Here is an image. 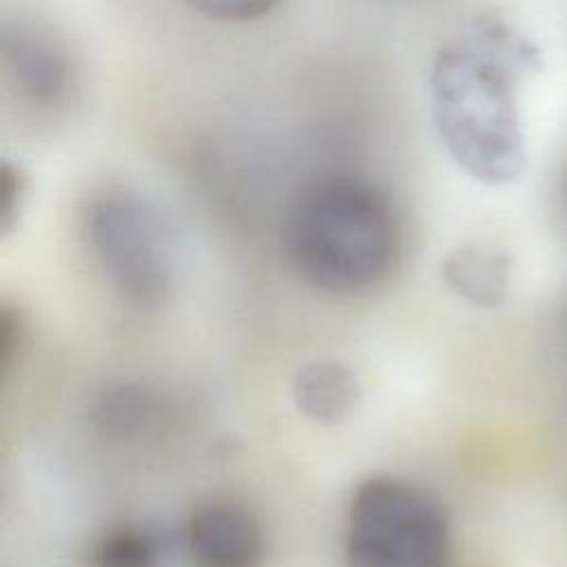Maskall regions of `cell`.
I'll return each instance as SVG.
<instances>
[{"mask_svg": "<svg viewBox=\"0 0 567 567\" xmlns=\"http://www.w3.org/2000/svg\"><path fill=\"white\" fill-rule=\"evenodd\" d=\"M543 69L540 49L507 20L478 13L430 62L434 133L470 179L514 184L527 166L518 86Z\"/></svg>", "mask_w": 567, "mask_h": 567, "instance_id": "cell-1", "label": "cell"}, {"mask_svg": "<svg viewBox=\"0 0 567 567\" xmlns=\"http://www.w3.org/2000/svg\"><path fill=\"white\" fill-rule=\"evenodd\" d=\"M281 248L303 284L354 297L379 288L394 272L403 226L379 182L332 171L308 179L292 195L284 215Z\"/></svg>", "mask_w": 567, "mask_h": 567, "instance_id": "cell-2", "label": "cell"}, {"mask_svg": "<svg viewBox=\"0 0 567 567\" xmlns=\"http://www.w3.org/2000/svg\"><path fill=\"white\" fill-rule=\"evenodd\" d=\"M82 244L106 286L137 310L164 308L179 284L177 237L166 213L126 184L93 188L80 206Z\"/></svg>", "mask_w": 567, "mask_h": 567, "instance_id": "cell-3", "label": "cell"}, {"mask_svg": "<svg viewBox=\"0 0 567 567\" xmlns=\"http://www.w3.org/2000/svg\"><path fill=\"white\" fill-rule=\"evenodd\" d=\"M346 567H454V532L443 501L394 474H372L350 494Z\"/></svg>", "mask_w": 567, "mask_h": 567, "instance_id": "cell-4", "label": "cell"}, {"mask_svg": "<svg viewBox=\"0 0 567 567\" xmlns=\"http://www.w3.org/2000/svg\"><path fill=\"white\" fill-rule=\"evenodd\" d=\"M0 71L11 95L38 113L62 111L78 93V62L69 44L27 18L2 22Z\"/></svg>", "mask_w": 567, "mask_h": 567, "instance_id": "cell-5", "label": "cell"}, {"mask_svg": "<svg viewBox=\"0 0 567 567\" xmlns=\"http://www.w3.org/2000/svg\"><path fill=\"white\" fill-rule=\"evenodd\" d=\"M184 549L193 567H261L266 534L250 507L210 498L188 514Z\"/></svg>", "mask_w": 567, "mask_h": 567, "instance_id": "cell-6", "label": "cell"}, {"mask_svg": "<svg viewBox=\"0 0 567 567\" xmlns=\"http://www.w3.org/2000/svg\"><path fill=\"white\" fill-rule=\"evenodd\" d=\"M439 270L445 288L478 310H498L512 292L514 259L489 244L472 241L447 250Z\"/></svg>", "mask_w": 567, "mask_h": 567, "instance_id": "cell-7", "label": "cell"}, {"mask_svg": "<svg viewBox=\"0 0 567 567\" xmlns=\"http://www.w3.org/2000/svg\"><path fill=\"white\" fill-rule=\"evenodd\" d=\"M292 403L317 425H339L348 421L361 403V383L354 370L332 357L306 361L290 383Z\"/></svg>", "mask_w": 567, "mask_h": 567, "instance_id": "cell-8", "label": "cell"}, {"mask_svg": "<svg viewBox=\"0 0 567 567\" xmlns=\"http://www.w3.org/2000/svg\"><path fill=\"white\" fill-rule=\"evenodd\" d=\"M162 558L159 536L137 523L111 525L89 547V567H159Z\"/></svg>", "mask_w": 567, "mask_h": 567, "instance_id": "cell-9", "label": "cell"}, {"mask_svg": "<svg viewBox=\"0 0 567 567\" xmlns=\"http://www.w3.org/2000/svg\"><path fill=\"white\" fill-rule=\"evenodd\" d=\"M95 416L109 434H133L148 419V396L137 385L106 388L97 399Z\"/></svg>", "mask_w": 567, "mask_h": 567, "instance_id": "cell-10", "label": "cell"}, {"mask_svg": "<svg viewBox=\"0 0 567 567\" xmlns=\"http://www.w3.org/2000/svg\"><path fill=\"white\" fill-rule=\"evenodd\" d=\"M195 13L213 22L246 24L270 16L281 0H182Z\"/></svg>", "mask_w": 567, "mask_h": 567, "instance_id": "cell-11", "label": "cell"}, {"mask_svg": "<svg viewBox=\"0 0 567 567\" xmlns=\"http://www.w3.org/2000/svg\"><path fill=\"white\" fill-rule=\"evenodd\" d=\"M29 193V177L20 164L9 157L0 159V230L9 235L24 208Z\"/></svg>", "mask_w": 567, "mask_h": 567, "instance_id": "cell-12", "label": "cell"}]
</instances>
